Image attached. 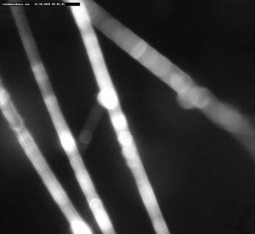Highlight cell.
<instances>
[{
  "instance_id": "cell-13",
  "label": "cell",
  "mask_w": 255,
  "mask_h": 234,
  "mask_svg": "<svg viewBox=\"0 0 255 234\" xmlns=\"http://www.w3.org/2000/svg\"><path fill=\"white\" fill-rule=\"evenodd\" d=\"M39 177L59 208L71 203L63 187L51 170Z\"/></svg>"
},
{
  "instance_id": "cell-14",
  "label": "cell",
  "mask_w": 255,
  "mask_h": 234,
  "mask_svg": "<svg viewBox=\"0 0 255 234\" xmlns=\"http://www.w3.org/2000/svg\"><path fill=\"white\" fill-rule=\"evenodd\" d=\"M93 217L104 234H116L112 222L99 195L87 200Z\"/></svg>"
},
{
  "instance_id": "cell-9",
  "label": "cell",
  "mask_w": 255,
  "mask_h": 234,
  "mask_svg": "<svg viewBox=\"0 0 255 234\" xmlns=\"http://www.w3.org/2000/svg\"><path fill=\"white\" fill-rule=\"evenodd\" d=\"M214 96L207 88L195 84L187 90L177 94V101L183 109H198L200 110L210 102Z\"/></svg>"
},
{
  "instance_id": "cell-19",
  "label": "cell",
  "mask_w": 255,
  "mask_h": 234,
  "mask_svg": "<svg viewBox=\"0 0 255 234\" xmlns=\"http://www.w3.org/2000/svg\"><path fill=\"white\" fill-rule=\"evenodd\" d=\"M248 119L255 128V115H247Z\"/></svg>"
},
{
  "instance_id": "cell-7",
  "label": "cell",
  "mask_w": 255,
  "mask_h": 234,
  "mask_svg": "<svg viewBox=\"0 0 255 234\" xmlns=\"http://www.w3.org/2000/svg\"><path fill=\"white\" fill-rule=\"evenodd\" d=\"M14 133L20 147L39 176L51 170L47 161L28 129L25 127Z\"/></svg>"
},
{
  "instance_id": "cell-12",
  "label": "cell",
  "mask_w": 255,
  "mask_h": 234,
  "mask_svg": "<svg viewBox=\"0 0 255 234\" xmlns=\"http://www.w3.org/2000/svg\"><path fill=\"white\" fill-rule=\"evenodd\" d=\"M103 109L98 103L94 105L80 132L77 142L79 149L83 151L90 145L95 131L103 115Z\"/></svg>"
},
{
  "instance_id": "cell-3",
  "label": "cell",
  "mask_w": 255,
  "mask_h": 234,
  "mask_svg": "<svg viewBox=\"0 0 255 234\" xmlns=\"http://www.w3.org/2000/svg\"><path fill=\"white\" fill-rule=\"evenodd\" d=\"M200 111L214 124L233 137L255 136V128L247 115L215 96Z\"/></svg>"
},
{
  "instance_id": "cell-6",
  "label": "cell",
  "mask_w": 255,
  "mask_h": 234,
  "mask_svg": "<svg viewBox=\"0 0 255 234\" xmlns=\"http://www.w3.org/2000/svg\"><path fill=\"white\" fill-rule=\"evenodd\" d=\"M116 134L122 148V154L127 161L136 183L147 179V176L129 128L116 132Z\"/></svg>"
},
{
  "instance_id": "cell-17",
  "label": "cell",
  "mask_w": 255,
  "mask_h": 234,
  "mask_svg": "<svg viewBox=\"0 0 255 234\" xmlns=\"http://www.w3.org/2000/svg\"><path fill=\"white\" fill-rule=\"evenodd\" d=\"M108 112L115 132L128 128L127 119L121 106Z\"/></svg>"
},
{
  "instance_id": "cell-4",
  "label": "cell",
  "mask_w": 255,
  "mask_h": 234,
  "mask_svg": "<svg viewBox=\"0 0 255 234\" xmlns=\"http://www.w3.org/2000/svg\"><path fill=\"white\" fill-rule=\"evenodd\" d=\"M60 144L68 159L80 155L77 143L65 120L54 92L42 95Z\"/></svg>"
},
{
  "instance_id": "cell-15",
  "label": "cell",
  "mask_w": 255,
  "mask_h": 234,
  "mask_svg": "<svg viewBox=\"0 0 255 234\" xmlns=\"http://www.w3.org/2000/svg\"><path fill=\"white\" fill-rule=\"evenodd\" d=\"M68 221L72 234H92V228L82 218L72 203L60 208Z\"/></svg>"
},
{
  "instance_id": "cell-2",
  "label": "cell",
  "mask_w": 255,
  "mask_h": 234,
  "mask_svg": "<svg viewBox=\"0 0 255 234\" xmlns=\"http://www.w3.org/2000/svg\"><path fill=\"white\" fill-rule=\"evenodd\" d=\"M92 23L94 27L136 60L149 45L106 10L93 19Z\"/></svg>"
},
{
  "instance_id": "cell-10",
  "label": "cell",
  "mask_w": 255,
  "mask_h": 234,
  "mask_svg": "<svg viewBox=\"0 0 255 234\" xmlns=\"http://www.w3.org/2000/svg\"><path fill=\"white\" fill-rule=\"evenodd\" d=\"M0 108L2 114L14 132L25 127L22 117L1 79L0 83Z\"/></svg>"
},
{
  "instance_id": "cell-16",
  "label": "cell",
  "mask_w": 255,
  "mask_h": 234,
  "mask_svg": "<svg viewBox=\"0 0 255 234\" xmlns=\"http://www.w3.org/2000/svg\"><path fill=\"white\" fill-rule=\"evenodd\" d=\"M162 81L177 94L187 90L195 84L192 79L176 65Z\"/></svg>"
},
{
  "instance_id": "cell-5",
  "label": "cell",
  "mask_w": 255,
  "mask_h": 234,
  "mask_svg": "<svg viewBox=\"0 0 255 234\" xmlns=\"http://www.w3.org/2000/svg\"><path fill=\"white\" fill-rule=\"evenodd\" d=\"M19 38L41 95L53 91L32 32L25 31Z\"/></svg>"
},
{
  "instance_id": "cell-18",
  "label": "cell",
  "mask_w": 255,
  "mask_h": 234,
  "mask_svg": "<svg viewBox=\"0 0 255 234\" xmlns=\"http://www.w3.org/2000/svg\"><path fill=\"white\" fill-rule=\"evenodd\" d=\"M234 137L255 162V136H238Z\"/></svg>"
},
{
  "instance_id": "cell-11",
  "label": "cell",
  "mask_w": 255,
  "mask_h": 234,
  "mask_svg": "<svg viewBox=\"0 0 255 234\" xmlns=\"http://www.w3.org/2000/svg\"><path fill=\"white\" fill-rule=\"evenodd\" d=\"M69 161L86 201L98 195L81 155L71 158Z\"/></svg>"
},
{
  "instance_id": "cell-8",
  "label": "cell",
  "mask_w": 255,
  "mask_h": 234,
  "mask_svg": "<svg viewBox=\"0 0 255 234\" xmlns=\"http://www.w3.org/2000/svg\"><path fill=\"white\" fill-rule=\"evenodd\" d=\"M137 61L161 80L176 66L150 45Z\"/></svg>"
},
{
  "instance_id": "cell-1",
  "label": "cell",
  "mask_w": 255,
  "mask_h": 234,
  "mask_svg": "<svg viewBox=\"0 0 255 234\" xmlns=\"http://www.w3.org/2000/svg\"><path fill=\"white\" fill-rule=\"evenodd\" d=\"M69 6L98 87L97 103L107 111L121 107L117 91L85 4L83 0H76Z\"/></svg>"
}]
</instances>
